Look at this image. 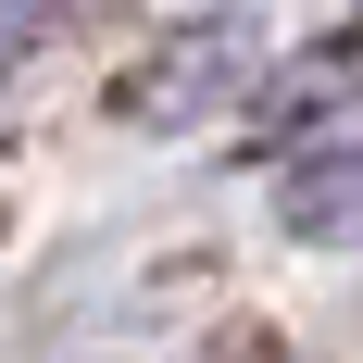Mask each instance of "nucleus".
Instances as JSON below:
<instances>
[{
  "mask_svg": "<svg viewBox=\"0 0 363 363\" xmlns=\"http://www.w3.org/2000/svg\"><path fill=\"white\" fill-rule=\"evenodd\" d=\"M276 225H289V238H313V251H363V138H351V150H313V163H289Z\"/></svg>",
  "mask_w": 363,
  "mask_h": 363,
  "instance_id": "obj_1",
  "label": "nucleus"
},
{
  "mask_svg": "<svg viewBox=\"0 0 363 363\" xmlns=\"http://www.w3.org/2000/svg\"><path fill=\"white\" fill-rule=\"evenodd\" d=\"M50 13H63V0H0V63H13L26 38H50Z\"/></svg>",
  "mask_w": 363,
  "mask_h": 363,
  "instance_id": "obj_2",
  "label": "nucleus"
}]
</instances>
